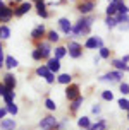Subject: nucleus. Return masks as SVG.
<instances>
[{"label": "nucleus", "instance_id": "1", "mask_svg": "<svg viewBox=\"0 0 129 130\" xmlns=\"http://www.w3.org/2000/svg\"><path fill=\"white\" fill-rule=\"evenodd\" d=\"M93 22H95V15L93 14H88V15H83L81 19L77 21L76 24L72 26L71 32H69V36L67 38H79V36H88L91 32V26H93Z\"/></svg>", "mask_w": 129, "mask_h": 130}, {"label": "nucleus", "instance_id": "2", "mask_svg": "<svg viewBox=\"0 0 129 130\" xmlns=\"http://www.w3.org/2000/svg\"><path fill=\"white\" fill-rule=\"evenodd\" d=\"M65 48H67V53L71 58H81L83 57V45H79L77 41H69V45Z\"/></svg>", "mask_w": 129, "mask_h": 130}, {"label": "nucleus", "instance_id": "3", "mask_svg": "<svg viewBox=\"0 0 129 130\" xmlns=\"http://www.w3.org/2000/svg\"><path fill=\"white\" fill-rule=\"evenodd\" d=\"M76 9L83 14V15H88V14H91L95 9H97V2H95V0H83V2L77 4Z\"/></svg>", "mask_w": 129, "mask_h": 130}, {"label": "nucleus", "instance_id": "4", "mask_svg": "<svg viewBox=\"0 0 129 130\" xmlns=\"http://www.w3.org/2000/svg\"><path fill=\"white\" fill-rule=\"evenodd\" d=\"M36 43V48H40L41 50V53H43V60H48L50 58V55H52V52H53V48H52V43L48 41V39H40V41H34Z\"/></svg>", "mask_w": 129, "mask_h": 130}, {"label": "nucleus", "instance_id": "5", "mask_svg": "<svg viewBox=\"0 0 129 130\" xmlns=\"http://www.w3.org/2000/svg\"><path fill=\"white\" fill-rule=\"evenodd\" d=\"M14 17V9L10 5L0 4V22H9Z\"/></svg>", "mask_w": 129, "mask_h": 130}, {"label": "nucleus", "instance_id": "6", "mask_svg": "<svg viewBox=\"0 0 129 130\" xmlns=\"http://www.w3.org/2000/svg\"><path fill=\"white\" fill-rule=\"evenodd\" d=\"M121 79H122V70H114L98 77V80L100 82H121Z\"/></svg>", "mask_w": 129, "mask_h": 130}, {"label": "nucleus", "instance_id": "7", "mask_svg": "<svg viewBox=\"0 0 129 130\" xmlns=\"http://www.w3.org/2000/svg\"><path fill=\"white\" fill-rule=\"evenodd\" d=\"M40 128H41V130H55V128H57V118L52 117V115L41 118V122H40Z\"/></svg>", "mask_w": 129, "mask_h": 130}, {"label": "nucleus", "instance_id": "8", "mask_svg": "<svg viewBox=\"0 0 129 130\" xmlns=\"http://www.w3.org/2000/svg\"><path fill=\"white\" fill-rule=\"evenodd\" d=\"M33 9L31 2H21L17 7H14V17H22L24 14H28Z\"/></svg>", "mask_w": 129, "mask_h": 130}, {"label": "nucleus", "instance_id": "9", "mask_svg": "<svg viewBox=\"0 0 129 130\" xmlns=\"http://www.w3.org/2000/svg\"><path fill=\"white\" fill-rule=\"evenodd\" d=\"M45 36H46V27L43 26V24L36 26V27L31 31V39H33V41H40V39L45 38Z\"/></svg>", "mask_w": 129, "mask_h": 130}, {"label": "nucleus", "instance_id": "10", "mask_svg": "<svg viewBox=\"0 0 129 130\" xmlns=\"http://www.w3.org/2000/svg\"><path fill=\"white\" fill-rule=\"evenodd\" d=\"M34 7H36V14L43 19H48L50 17V12L46 10V4L45 0H40V2H34Z\"/></svg>", "mask_w": 129, "mask_h": 130}, {"label": "nucleus", "instance_id": "11", "mask_svg": "<svg viewBox=\"0 0 129 130\" xmlns=\"http://www.w3.org/2000/svg\"><path fill=\"white\" fill-rule=\"evenodd\" d=\"M65 96H67V99H69V101L76 99V98L79 96V86H77V84H67V89H65Z\"/></svg>", "mask_w": 129, "mask_h": 130}, {"label": "nucleus", "instance_id": "12", "mask_svg": "<svg viewBox=\"0 0 129 130\" xmlns=\"http://www.w3.org/2000/svg\"><path fill=\"white\" fill-rule=\"evenodd\" d=\"M46 67H48V70H50V72L57 74V72L60 70V60L55 58V57H50L48 62H46Z\"/></svg>", "mask_w": 129, "mask_h": 130}, {"label": "nucleus", "instance_id": "13", "mask_svg": "<svg viewBox=\"0 0 129 130\" xmlns=\"http://www.w3.org/2000/svg\"><path fill=\"white\" fill-rule=\"evenodd\" d=\"M58 27H60V31L64 32V34L69 36V32H71V29H72V24L69 22V19L62 17V19H58Z\"/></svg>", "mask_w": 129, "mask_h": 130}, {"label": "nucleus", "instance_id": "14", "mask_svg": "<svg viewBox=\"0 0 129 130\" xmlns=\"http://www.w3.org/2000/svg\"><path fill=\"white\" fill-rule=\"evenodd\" d=\"M4 84H5L7 89H14V87H16V77H14L10 72L4 75Z\"/></svg>", "mask_w": 129, "mask_h": 130}, {"label": "nucleus", "instance_id": "15", "mask_svg": "<svg viewBox=\"0 0 129 130\" xmlns=\"http://www.w3.org/2000/svg\"><path fill=\"white\" fill-rule=\"evenodd\" d=\"M0 128L2 130H14L16 128L14 118H5V120H2V122H0Z\"/></svg>", "mask_w": 129, "mask_h": 130}, {"label": "nucleus", "instance_id": "16", "mask_svg": "<svg viewBox=\"0 0 129 130\" xmlns=\"http://www.w3.org/2000/svg\"><path fill=\"white\" fill-rule=\"evenodd\" d=\"M4 65H5L9 70H12V69H16V67L19 65V62H17V58H14V57H5V60H4Z\"/></svg>", "mask_w": 129, "mask_h": 130}, {"label": "nucleus", "instance_id": "17", "mask_svg": "<svg viewBox=\"0 0 129 130\" xmlns=\"http://www.w3.org/2000/svg\"><path fill=\"white\" fill-rule=\"evenodd\" d=\"M67 55V48L65 46H55V50H53V57L58 60H62Z\"/></svg>", "mask_w": 129, "mask_h": 130}, {"label": "nucleus", "instance_id": "18", "mask_svg": "<svg viewBox=\"0 0 129 130\" xmlns=\"http://www.w3.org/2000/svg\"><path fill=\"white\" fill-rule=\"evenodd\" d=\"M84 48L86 50H95L97 48V36H90V38L84 41Z\"/></svg>", "mask_w": 129, "mask_h": 130}, {"label": "nucleus", "instance_id": "19", "mask_svg": "<svg viewBox=\"0 0 129 130\" xmlns=\"http://www.w3.org/2000/svg\"><path fill=\"white\" fill-rule=\"evenodd\" d=\"M110 63H112V67L117 69V70H126V69H127V63H124L122 60H119V58H114Z\"/></svg>", "mask_w": 129, "mask_h": 130}, {"label": "nucleus", "instance_id": "20", "mask_svg": "<svg viewBox=\"0 0 129 130\" xmlns=\"http://www.w3.org/2000/svg\"><path fill=\"white\" fill-rule=\"evenodd\" d=\"M105 128H107V122H105L103 118H100L95 125H90V128H88V130H105Z\"/></svg>", "mask_w": 129, "mask_h": 130}, {"label": "nucleus", "instance_id": "21", "mask_svg": "<svg viewBox=\"0 0 129 130\" xmlns=\"http://www.w3.org/2000/svg\"><path fill=\"white\" fill-rule=\"evenodd\" d=\"M114 17H115V21H117V24H127V22H129V15H127V14H122V12H117L115 15H114Z\"/></svg>", "mask_w": 129, "mask_h": 130}, {"label": "nucleus", "instance_id": "22", "mask_svg": "<svg viewBox=\"0 0 129 130\" xmlns=\"http://www.w3.org/2000/svg\"><path fill=\"white\" fill-rule=\"evenodd\" d=\"M105 26L109 27V29H114V27H117V21L114 15H107L105 17Z\"/></svg>", "mask_w": 129, "mask_h": 130}, {"label": "nucleus", "instance_id": "23", "mask_svg": "<svg viewBox=\"0 0 129 130\" xmlns=\"http://www.w3.org/2000/svg\"><path fill=\"white\" fill-rule=\"evenodd\" d=\"M83 104V96L79 94V96L76 98V99H72V104H71V111L74 113V111H77V108Z\"/></svg>", "mask_w": 129, "mask_h": 130}, {"label": "nucleus", "instance_id": "24", "mask_svg": "<svg viewBox=\"0 0 129 130\" xmlns=\"http://www.w3.org/2000/svg\"><path fill=\"white\" fill-rule=\"evenodd\" d=\"M46 39H48L50 43H58L60 36H58L57 31H48V32H46Z\"/></svg>", "mask_w": 129, "mask_h": 130}, {"label": "nucleus", "instance_id": "25", "mask_svg": "<svg viewBox=\"0 0 129 130\" xmlns=\"http://www.w3.org/2000/svg\"><path fill=\"white\" fill-rule=\"evenodd\" d=\"M0 38L2 39H9L10 38V29H9V26H0Z\"/></svg>", "mask_w": 129, "mask_h": 130}, {"label": "nucleus", "instance_id": "26", "mask_svg": "<svg viewBox=\"0 0 129 130\" xmlns=\"http://www.w3.org/2000/svg\"><path fill=\"white\" fill-rule=\"evenodd\" d=\"M57 80H58V82H60V84H65V86H67V84H71L72 77H71V75H69V74H60V75H58V77H57Z\"/></svg>", "mask_w": 129, "mask_h": 130}, {"label": "nucleus", "instance_id": "27", "mask_svg": "<svg viewBox=\"0 0 129 130\" xmlns=\"http://www.w3.org/2000/svg\"><path fill=\"white\" fill-rule=\"evenodd\" d=\"M105 14H107V15H115V14H117V4H114V2H109V7H107Z\"/></svg>", "mask_w": 129, "mask_h": 130}, {"label": "nucleus", "instance_id": "28", "mask_svg": "<svg viewBox=\"0 0 129 130\" xmlns=\"http://www.w3.org/2000/svg\"><path fill=\"white\" fill-rule=\"evenodd\" d=\"M77 125H79V127H81V128H90V118L88 117H81L79 118V120H77Z\"/></svg>", "mask_w": 129, "mask_h": 130}, {"label": "nucleus", "instance_id": "29", "mask_svg": "<svg viewBox=\"0 0 129 130\" xmlns=\"http://www.w3.org/2000/svg\"><path fill=\"white\" fill-rule=\"evenodd\" d=\"M31 57H33V60L40 62V60H43V53H41V50H40V48H36V46H34V50H33Z\"/></svg>", "mask_w": 129, "mask_h": 130}, {"label": "nucleus", "instance_id": "30", "mask_svg": "<svg viewBox=\"0 0 129 130\" xmlns=\"http://www.w3.org/2000/svg\"><path fill=\"white\" fill-rule=\"evenodd\" d=\"M48 67H46V65H40L38 69H36V75H40V77H45L46 74H48Z\"/></svg>", "mask_w": 129, "mask_h": 130}, {"label": "nucleus", "instance_id": "31", "mask_svg": "<svg viewBox=\"0 0 129 130\" xmlns=\"http://www.w3.org/2000/svg\"><path fill=\"white\" fill-rule=\"evenodd\" d=\"M14 96H16V94H14V89H9V91L5 92V96H4V99H5V104H7V103H12V101H14Z\"/></svg>", "mask_w": 129, "mask_h": 130}, {"label": "nucleus", "instance_id": "32", "mask_svg": "<svg viewBox=\"0 0 129 130\" xmlns=\"http://www.w3.org/2000/svg\"><path fill=\"white\" fill-rule=\"evenodd\" d=\"M45 106H46V110H50V111H55L57 110V104L52 101L50 98H46V101H45Z\"/></svg>", "mask_w": 129, "mask_h": 130}, {"label": "nucleus", "instance_id": "33", "mask_svg": "<svg viewBox=\"0 0 129 130\" xmlns=\"http://www.w3.org/2000/svg\"><path fill=\"white\" fill-rule=\"evenodd\" d=\"M5 108H7V111H9L10 115H17V106L14 104V101H12V103H7Z\"/></svg>", "mask_w": 129, "mask_h": 130}, {"label": "nucleus", "instance_id": "34", "mask_svg": "<svg viewBox=\"0 0 129 130\" xmlns=\"http://www.w3.org/2000/svg\"><path fill=\"white\" fill-rule=\"evenodd\" d=\"M117 12H122V14H127L129 12V7L124 4V2H121V4H117Z\"/></svg>", "mask_w": 129, "mask_h": 130}, {"label": "nucleus", "instance_id": "35", "mask_svg": "<svg viewBox=\"0 0 129 130\" xmlns=\"http://www.w3.org/2000/svg\"><path fill=\"white\" fill-rule=\"evenodd\" d=\"M100 57H102V58H110V50L105 48V46H102V48H100Z\"/></svg>", "mask_w": 129, "mask_h": 130}, {"label": "nucleus", "instance_id": "36", "mask_svg": "<svg viewBox=\"0 0 129 130\" xmlns=\"http://www.w3.org/2000/svg\"><path fill=\"white\" fill-rule=\"evenodd\" d=\"M102 98L105 99V101H112V99H114V94H112V91H103Z\"/></svg>", "mask_w": 129, "mask_h": 130}, {"label": "nucleus", "instance_id": "37", "mask_svg": "<svg viewBox=\"0 0 129 130\" xmlns=\"http://www.w3.org/2000/svg\"><path fill=\"white\" fill-rule=\"evenodd\" d=\"M119 108L121 110H129V101L127 99H119Z\"/></svg>", "mask_w": 129, "mask_h": 130}, {"label": "nucleus", "instance_id": "38", "mask_svg": "<svg viewBox=\"0 0 129 130\" xmlns=\"http://www.w3.org/2000/svg\"><path fill=\"white\" fill-rule=\"evenodd\" d=\"M45 80L48 82V84H52V82L55 80V74H53V72H48V74L45 75Z\"/></svg>", "mask_w": 129, "mask_h": 130}, {"label": "nucleus", "instance_id": "39", "mask_svg": "<svg viewBox=\"0 0 129 130\" xmlns=\"http://www.w3.org/2000/svg\"><path fill=\"white\" fill-rule=\"evenodd\" d=\"M121 92H122V94H129V84L127 82H122V84H121Z\"/></svg>", "mask_w": 129, "mask_h": 130}, {"label": "nucleus", "instance_id": "40", "mask_svg": "<svg viewBox=\"0 0 129 130\" xmlns=\"http://www.w3.org/2000/svg\"><path fill=\"white\" fill-rule=\"evenodd\" d=\"M7 91H9V89H7V87H5V84L2 82V84H0V96L4 98V96H5V92H7Z\"/></svg>", "mask_w": 129, "mask_h": 130}, {"label": "nucleus", "instance_id": "41", "mask_svg": "<svg viewBox=\"0 0 129 130\" xmlns=\"http://www.w3.org/2000/svg\"><path fill=\"white\" fill-rule=\"evenodd\" d=\"M102 46H103V39H102V38H98V36H97V48L100 50Z\"/></svg>", "mask_w": 129, "mask_h": 130}, {"label": "nucleus", "instance_id": "42", "mask_svg": "<svg viewBox=\"0 0 129 130\" xmlns=\"http://www.w3.org/2000/svg\"><path fill=\"white\" fill-rule=\"evenodd\" d=\"M91 111H93L95 115H97V113H100V104H95V106L91 108Z\"/></svg>", "mask_w": 129, "mask_h": 130}, {"label": "nucleus", "instance_id": "43", "mask_svg": "<svg viewBox=\"0 0 129 130\" xmlns=\"http://www.w3.org/2000/svg\"><path fill=\"white\" fill-rule=\"evenodd\" d=\"M7 113H9V111H7V108H0V118H4Z\"/></svg>", "mask_w": 129, "mask_h": 130}, {"label": "nucleus", "instance_id": "44", "mask_svg": "<svg viewBox=\"0 0 129 130\" xmlns=\"http://www.w3.org/2000/svg\"><path fill=\"white\" fill-rule=\"evenodd\" d=\"M4 60H5V57H4V53L0 52V67H2V65H4Z\"/></svg>", "mask_w": 129, "mask_h": 130}, {"label": "nucleus", "instance_id": "45", "mask_svg": "<svg viewBox=\"0 0 129 130\" xmlns=\"http://www.w3.org/2000/svg\"><path fill=\"white\" fill-rule=\"evenodd\" d=\"M121 60H122L124 63H127V62H129V55H126V57H122V58H121Z\"/></svg>", "mask_w": 129, "mask_h": 130}, {"label": "nucleus", "instance_id": "46", "mask_svg": "<svg viewBox=\"0 0 129 130\" xmlns=\"http://www.w3.org/2000/svg\"><path fill=\"white\" fill-rule=\"evenodd\" d=\"M109 2H114V4H121V2H124V0H109Z\"/></svg>", "mask_w": 129, "mask_h": 130}, {"label": "nucleus", "instance_id": "47", "mask_svg": "<svg viewBox=\"0 0 129 130\" xmlns=\"http://www.w3.org/2000/svg\"><path fill=\"white\" fill-rule=\"evenodd\" d=\"M0 52H4V46H2V43H0Z\"/></svg>", "mask_w": 129, "mask_h": 130}, {"label": "nucleus", "instance_id": "48", "mask_svg": "<svg viewBox=\"0 0 129 130\" xmlns=\"http://www.w3.org/2000/svg\"><path fill=\"white\" fill-rule=\"evenodd\" d=\"M14 2H16V4H21V2H22V0H14Z\"/></svg>", "mask_w": 129, "mask_h": 130}, {"label": "nucleus", "instance_id": "49", "mask_svg": "<svg viewBox=\"0 0 129 130\" xmlns=\"http://www.w3.org/2000/svg\"><path fill=\"white\" fill-rule=\"evenodd\" d=\"M127 120H129V110H127Z\"/></svg>", "mask_w": 129, "mask_h": 130}, {"label": "nucleus", "instance_id": "50", "mask_svg": "<svg viewBox=\"0 0 129 130\" xmlns=\"http://www.w3.org/2000/svg\"><path fill=\"white\" fill-rule=\"evenodd\" d=\"M31 2H40V0H31Z\"/></svg>", "mask_w": 129, "mask_h": 130}, {"label": "nucleus", "instance_id": "51", "mask_svg": "<svg viewBox=\"0 0 129 130\" xmlns=\"http://www.w3.org/2000/svg\"><path fill=\"white\" fill-rule=\"evenodd\" d=\"M0 4H4V0H0Z\"/></svg>", "mask_w": 129, "mask_h": 130}, {"label": "nucleus", "instance_id": "52", "mask_svg": "<svg viewBox=\"0 0 129 130\" xmlns=\"http://www.w3.org/2000/svg\"><path fill=\"white\" fill-rule=\"evenodd\" d=\"M126 70H129V65H127V69H126Z\"/></svg>", "mask_w": 129, "mask_h": 130}, {"label": "nucleus", "instance_id": "53", "mask_svg": "<svg viewBox=\"0 0 129 130\" xmlns=\"http://www.w3.org/2000/svg\"><path fill=\"white\" fill-rule=\"evenodd\" d=\"M71 2H76V0H71Z\"/></svg>", "mask_w": 129, "mask_h": 130}, {"label": "nucleus", "instance_id": "54", "mask_svg": "<svg viewBox=\"0 0 129 130\" xmlns=\"http://www.w3.org/2000/svg\"><path fill=\"white\" fill-rule=\"evenodd\" d=\"M127 27H129V22H127Z\"/></svg>", "mask_w": 129, "mask_h": 130}]
</instances>
